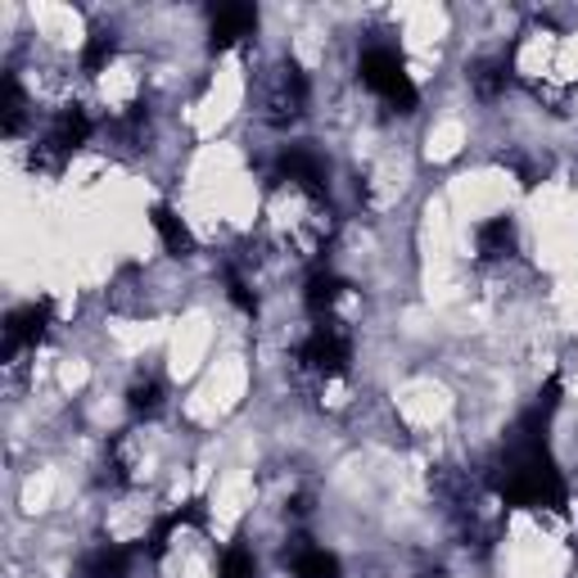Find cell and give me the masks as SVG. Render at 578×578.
<instances>
[{
	"label": "cell",
	"mask_w": 578,
	"mask_h": 578,
	"mask_svg": "<svg viewBox=\"0 0 578 578\" xmlns=\"http://www.w3.org/2000/svg\"><path fill=\"white\" fill-rule=\"evenodd\" d=\"M357 77H362V87L366 91H376L393 113H416L421 104V91H416V81L407 77L402 59L389 51V46H370L357 64Z\"/></svg>",
	"instance_id": "1"
},
{
	"label": "cell",
	"mask_w": 578,
	"mask_h": 578,
	"mask_svg": "<svg viewBox=\"0 0 578 578\" xmlns=\"http://www.w3.org/2000/svg\"><path fill=\"white\" fill-rule=\"evenodd\" d=\"M299 362L312 366L316 376H325V380H330V376H344L348 362H353V340H348V330L335 325V321H316L312 335H308L303 348H299Z\"/></svg>",
	"instance_id": "2"
},
{
	"label": "cell",
	"mask_w": 578,
	"mask_h": 578,
	"mask_svg": "<svg viewBox=\"0 0 578 578\" xmlns=\"http://www.w3.org/2000/svg\"><path fill=\"white\" fill-rule=\"evenodd\" d=\"M280 177H285L289 186H299L312 203L325 199V163H321L308 145H289V149L280 154Z\"/></svg>",
	"instance_id": "3"
},
{
	"label": "cell",
	"mask_w": 578,
	"mask_h": 578,
	"mask_svg": "<svg viewBox=\"0 0 578 578\" xmlns=\"http://www.w3.org/2000/svg\"><path fill=\"white\" fill-rule=\"evenodd\" d=\"M267 118L276 122V127H285V122H294L303 109H308V77L294 68V64H285L280 73H276V87H271V96H267Z\"/></svg>",
	"instance_id": "4"
},
{
	"label": "cell",
	"mask_w": 578,
	"mask_h": 578,
	"mask_svg": "<svg viewBox=\"0 0 578 578\" xmlns=\"http://www.w3.org/2000/svg\"><path fill=\"white\" fill-rule=\"evenodd\" d=\"M51 330V303H23L5 316V353L32 348Z\"/></svg>",
	"instance_id": "5"
},
{
	"label": "cell",
	"mask_w": 578,
	"mask_h": 578,
	"mask_svg": "<svg viewBox=\"0 0 578 578\" xmlns=\"http://www.w3.org/2000/svg\"><path fill=\"white\" fill-rule=\"evenodd\" d=\"M258 27V10L249 5H218L213 10V36H209V46L213 51H231L235 41H244Z\"/></svg>",
	"instance_id": "6"
},
{
	"label": "cell",
	"mask_w": 578,
	"mask_h": 578,
	"mask_svg": "<svg viewBox=\"0 0 578 578\" xmlns=\"http://www.w3.org/2000/svg\"><path fill=\"white\" fill-rule=\"evenodd\" d=\"M285 560L294 565V578H344L340 556L325 547H312L308 538H294V552H285Z\"/></svg>",
	"instance_id": "7"
},
{
	"label": "cell",
	"mask_w": 578,
	"mask_h": 578,
	"mask_svg": "<svg viewBox=\"0 0 578 578\" xmlns=\"http://www.w3.org/2000/svg\"><path fill=\"white\" fill-rule=\"evenodd\" d=\"M340 299H344V280H340V271L316 267V271L308 276V285H303V303H308V312H312L316 321H330V312H335Z\"/></svg>",
	"instance_id": "8"
},
{
	"label": "cell",
	"mask_w": 578,
	"mask_h": 578,
	"mask_svg": "<svg viewBox=\"0 0 578 578\" xmlns=\"http://www.w3.org/2000/svg\"><path fill=\"white\" fill-rule=\"evenodd\" d=\"M149 222H154V231H158V240H163V249H168L173 258H186V254H194V240H190L186 222H181V218L168 209V203H154Z\"/></svg>",
	"instance_id": "9"
},
{
	"label": "cell",
	"mask_w": 578,
	"mask_h": 578,
	"mask_svg": "<svg viewBox=\"0 0 578 578\" xmlns=\"http://www.w3.org/2000/svg\"><path fill=\"white\" fill-rule=\"evenodd\" d=\"M127 574H132V552L113 543L87 552V560H81V578H127Z\"/></svg>",
	"instance_id": "10"
},
{
	"label": "cell",
	"mask_w": 578,
	"mask_h": 578,
	"mask_svg": "<svg viewBox=\"0 0 578 578\" xmlns=\"http://www.w3.org/2000/svg\"><path fill=\"white\" fill-rule=\"evenodd\" d=\"M475 240H479V254L483 258H507L515 249V222L511 218H492V222H483L475 231Z\"/></svg>",
	"instance_id": "11"
},
{
	"label": "cell",
	"mask_w": 578,
	"mask_h": 578,
	"mask_svg": "<svg viewBox=\"0 0 578 578\" xmlns=\"http://www.w3.org/2000/svg\"><path fill=\"white\" fill-rule=\"evenodd\" d=\"M507 81H511L507 59H479V64L470 68V87H475L483 100H498V96L507 91Z\"/></svg>",
	"instance_id": "12"
},
{
	"label": "cell",
	"mask_w": 578,
	"mask_h": 578,
	"mask_svg": "<svg viewBox=\"0 0 578 578\" xmlns=\"http://www.w3.org/2000/svg\"><path fill=\"white\" fill-rule=\"evenodd\" d=\"M127 407H132V416L154 421L158 411H163V385H158V380H136V385L127 389Z\"/></svg>",
	"instance_id": "13"
},
{
	"label": "cell",
	"mask_w": 578,
	"mask_h": 578,
	"mask_svg": "<svg viewBox=\"0 0 578 578\" xmlns=\"http://www.w3.org/2000/svg\"><path fill=\"white\" fill-rule=\"evenodd\" d=\"M113 51H118V41L113 32H96L87 41V51H81V73H104L113 64Z\"/></svg>",
	"instance_id": "14"
},
{
	"label": "cell",
	"mask_w": 578,
	"mask_h": 578,
	"mask_svg": "<svg viewBox=\"0 0 578 578\" xmlns=\"http://www.w3.org/2000/svg\"><path fill=\"white\" fill-rule=\"evenodd\" d=\"M222 578H258V560H254V552L244 543L222 556Z\"/></svg>",
	"instance_id": "15"
},
{
	"label": "cell",
	"mask_w": 578,
	"mask_h": 578,
	"mask_svg": "<svg viewBox=\"0 0 578 578\" xmlns=\"http://www.w3.org/2000/svg\"><path fill=\"white\" fill-rule=\"evenodd\" d=\"M226 294H231V303H235V308H240L244 316H254V312H258V299H254V289L244 285V280H240L235 271L226 276Z\"/></svg>",
	"instance_id": "16"
}]
</instances>
